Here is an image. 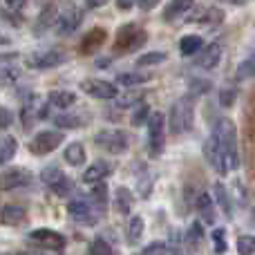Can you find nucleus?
Instances as JSON below:
<instances>
[{
  "label": "nucleus",
  "instance_id": "1",
  "mask_svg": "<svg viewBox=\"0 0 255 255\" xmlns=\"http://www.w3.org/2000/svg\"><path fill=\"white\" fill-rule=\"evenodd\" d=\"M213 139L217 148L224 154L226 170H238L240 168V152H238V128L231 119H220L213 128Z\"/></svg>",
  "mask_w": 255,
  "mask_h": 255
},
{
  "label": "nucleus",
  "instance_id": "2",
  "mask_svg": "<svg viewBox=\"0 0 255 255\" xmlns=\"http://www.w3.org/2000/svg\"><path fill=\"white\" fill-rule=\"evenodd\" d=\"M195 121V97L193 94H186V97L177 99L175 106L170 108V132L172 134H184L193 128Z\"/></svg>",
  "mask_w": 255,
  "mask_h": 255
},
{
  "label": "nucleus",
  "instance_id": "3",
  "mask_svg": "<svg viewBox=\"0 0 255 255\" xmlns=\"http://www.w3.org/2000/svg\"><path fill=\"white\" fill-rule=\"evenodd\" d=\"M148 139H150V154H159L163 150L166 139V117L161 112H154L148 119Z\"/></svg>",
  "mask_w": 255,
  "mask_h": 255
},
{
  "label": "nucleus",
  "instance_id": "4",
  "mask_svg": "<svg viewBox=\"0 0 255 255\" xmlns=\"http://www.w3.org/2000/svg\"><path fill=\"white\" fill-rule=\"evenodd\" d=\"M94 141L112 154H121L128 150V134L124 130H103V132H99Z\"/></svg>",
  "mask_w": 255,
  "mask_h": 255
},
{
  "label": "nucleus",
  "instance_id": "5",
  "mask_svg": "<svg viewBox=\"0 0 255 255\" xmlns=\"http://www.w3.org/2000/svg\"><path fill=\"white\" fill-rule=\"evenodd\" d=\"M63 141V132L56 130H43L29 141V150L34 154H49L52 150H56Z\"/></svg>",
  "mask_w": 255,
  "mask_h": 255
},
{
  "label": "nucleus",
  "instance_id": "6",
  "mask_svg": "<svg viewBox=\"0 0 255 255\" xmlns=\"http://www.w3.org/2000/svg\"><path fill=\"white\" fill-rule=\"evenodd\" d=\"M143 43H145V31H141L134 25H126L119 29L115 47H117V52H128V49H136Z\"/></svg>",
  "mask_w": 255,
  "mask_h": 255
},
{
  "label": "nucleus",
  "instance_id": "7",
  "mask_svg": "<svg viewBox=\"0 0 255 255\" xmlns=\"http://www.w3.org/2000/svg\"><path fill=\"white\" fill-rule=\"evenodd\" d=\"M81 90H83L85 94H90V97H94V99H103V101H108V99H117V94H119V90L115 88V83H110V81H101V79H85L83 83H81Z\"/></svg>",
  "mask_w": 255,
  "mask_h": 255
},
{
  "label": "nucleus",
  "instance_id": "8",
  "mask_svg": "<svg viewBox=\"0 0 255 255\" xmlns=\"http://www.w3.org/2000/svg\"><path fill=\"white\" fill-rule=\"evenodd\" d=\"M29 240L36 244H40L43 249H49V251H63L65 249V238L61 233L52 229H36L29 233Z\"/></svg>",
  "mask_w": 255,
  "mask_h": 255
},
{
  "label": "nucleus",
  "instance_id": "9",
  "mask_svg": "<svg viewBox=\"0 0 255 255\" xmlns=\"http://www.w3.org/2000/svg\"><path fill=\"white\" fill-rule=\"evenodd\" d=\"M81 20H83V16H81V11L74 7V4H67L65 11L58 13V20H56V31L61 36H70L74 34L76 29H79Z\"/></svg>",
  "mask_w": 255,
  "mask_h": 255
},
{
  "label": "nucleus",
  "instance_id": "10",
  "mask_svg": "<svg viewBox=\"0 0 255 255\" xmlns=\"http://www.w3.org/2000/svg\"><path fill=\"white\" fill-rule=\"evenodd\" d=\"M31 181V172L25 168H9L7 172L0 175V188L2 190H13V188H22Z\"/></svg>",
  "mask_w": 255,
  "mask_h": 255
},
{
  "label": "nucleus",
  "instance_id": "11",
  "mask_svg": "<svg viewBox=\"0 0 255 255\" xmlns=\"http://www.w3.org/2000/svg\"><path fill=\"white\" fill-rule=\"evenodd\" d=\"M65 63V54L56 52V49H49V52H38L34 56L27 58V65L36 67V70H49V67H56Z\"/></svg>",
  "mask_w": 255,
  "mask_h": 255
},
{
  "label": "nucleus",
  "instance_id": "12",
  "mask_svg": "<svg viewBox=\"0 0 255 255\" xmlns=\"http://www.w3.org/2000/svg\"><path fill=\"white\" fill-rule=\"evenodd\" d=\"M67 213H70L72 220L81 222V224H94V222H97V215H94L92 206H90L88 202H83V199H74V202H70Z\"/></svg>",
  "mask_w": 255,
  "mask_h": 255
},
{
  "label": "nucleus",
  "instance_id": "13",
  "mask_svg": "<svg viewBox=\"0 0 255 255\" xmlns=\"http://www.w3.org/2000/svg\"><path fill=\"white\" fill-rule=\"evenodd\" d=\"M204 157H206V161L211 163L217 172H222V175H224V172H229V170H226V163H224V154H222V150L217 148V143H215V139H213V136H208L206 143H204Z\"/></svg>",
  "mask_w": 255,
  "mask_h": 255
},
{
  "label": "nucleus",
  "instance_id": "14",
  "mask_svg": "<svg viewBox=\"0 0 255 255\" xmlns=\"http://www.w3.org/2000/svg\"><path fill=\"white\" fill-rule=\"evenodd\" d=\"M222 58V43H211L197 54V65L204 67V70H213L217 67Z\"/></svg>",
  "mask_w": 255,
  "mask_h": 255
},
{
  "label": "nucleus",
  "instance_id": "15",
  "mask_svg": "<svg viewBox=\"0 0 255 255\" xmlns=\"http://www.w3.org/2000/svg\"><path fill=\"white\" fill-rule=\"evenodd\" d=\"M22 128L25 130H29L31 126H34L36 119H40V117H47V110H45L43 106H40V99L38 97H31V101L27 103L25 108H22Z\"/></svg>",
  "mask_w": 255,
  "mask_h": 255
},
{
  "label": "nucleus",
  "instance_id": "16",
  "mask_svg": "<svg viewBox=\"0 0 255 255\" xmlns=\"http://www.w3.org/2000/svg\"><path fill=\"white\" fill-rule=\"evenodd\" d=\"M195 208L197 213L202 215V220L206 224H213L217 220V213H215V204H213V197L208 193H199L197 199H195Z\"/></svg>",
  "mask_w": 255,
  "mask_h": 255
},
{
  "label": "nucleus",
  "instance_id": "17",
  "mask_svg": "<svg viewBox=\"0 0 255 255\" xmlns=\"http://www.w3.org/2000/svg\"><path fill=\"white\" fill-rule=\"evenodd\" d=\"M110 170H112V166H110V163H106V161L92 163V166L83 172V184H94V186L101 184L103 177L110 175Z\"/></svg>",
  "mask_w": 255,
  "mask_h": 255
},
{
  "label": "nucleus",
  "instance_id": "18",
  "mask_svg": "<svg viewBox=\"0 0 255 255\" xmlns=\"http://www.w3.org/2000/svg\"><path fill=\"white\" fill-rule=\"evenodd\" d=\"M103 40H106V29H101V27L92 29L90 34H85L83 40H81V54H92V52H97V49L103 45Z\"/></svg>",
  "mask_w": 255,
  "mask_h": 255
},
{
  "label": "nucleus",
  "instance_id": "19",
  "mask_svg": "<svg viewBox=\"0 0 255 255\" xmlns=\"http://www.w3.org/2000/svg\"><path fill=\"white\" fill-rule=\"evenodd\" d=\"M27 220V213H25V208L22 206H4L2 208V215H0V222L2 224H7V226H18V224H22V222Z\"/></svg>",
  "mask_w": 255,
  "mask_h": 255
},
{
  "label": "nucleus",
  "instance_id": "20",
  "mask_svg": "<svg viewBox=\"0 0 255 255\" xmlns=\"http://www.w3.org/2000/svg\"><path fill=\"white\" fill-rule=\"evenodd\" d=\"M152 79L150 72H126V74L117 76V83L124 85V88H136V85H143Z\"/></svg>",
  "mask_w": 255,
  "mask_h": 255
},
{
  "label": "nucleus",
  "instance_id": "21",
  "mask_svg": "<svg viewBox=\"0 0 255 255\" xmlns=\"http://www.w3.org/2000/svg\"><path fill=\"white\" fill-rule=\"evenodd\" d=\"M56 20H58V9H56V4H54V2L45 4L43 11L38 13V20H36V31L47 29V27L56 25Z\"/></svg>",
  "mask_w": 255,
  "mask_h": 255
},
{
  "label": "nucleus",
  "instance_id": "22",
  "mask_svg": "<svg viewBox=\"0 0 255 255\" xmlns=\"http://www.w3.org/2000/svg\"><path fill=\"white\" fill-rule=\"evenodd\" d=\"M204 49V40L202 36L197 34H190V36H184L179 43V52L184 54V56H193V54H199Z\"/></svg>",
  "mask_w": 255,
  "mask_h": 255
},
{
  "label": "nucleus",
  "instance_id": "23",
  "mask_svg": "<svg viewBox=\"0 0 255 255\" xmlns=\"http://www.w3.org/2000/svg\"><path fill=\"white\" fill-rule=\"evenodd\" d=\"M49 103H52L54 108H61V110H65V108L74 106L76 103V94L74 92H61V90H54V92H49Z\"/></svg>",
  "mask_w": 255,
  "mask_h": 255
},
{
  "label": "nucleus",
  "instance_id": "24",
  "mask_svg": "<svg viewBox=\"0 0 255 255\" xmlns=\"http://www.w3.org/2000/svg\"><path fill=\"white\" fill-rule=\"evenodd\" d=\"M16 139L9 134H0V166H4V163L9 161V159L16 154Z\"/></svg>",
  "mask_w": 255,
  "mask_h": 255
},
{
  "label": "nucleus",
  "instance_id": "25",
  "mask_svg": "<svg viewBox=\"0 0 255 255\" xmlns=\"http://www.w3.org/2000/svg\"><path fill=\"white\" fill-rule=\"evenodd\" d=\"M65 161L70 163V166H83L85 163V148L81 143H70L65 148Z\"/></svg>",
  "mask_w": 255,
  "mask_h": 255
},
{
  "label": "nucleus",
  "instance_id": "26",
  "mask_svg": "<svg viewBox=\"0 0 255 255\" xmlns=\"http://www.w3.org/2000/svg\"><path fill=\"white\" fill-rule=\"evenodd\" d=\"M115 206L121 215H130L132 211V193L128 188H117V195H115Z\"/></svg>",
  "mask_w": 255,
  "mask_h": 255
},
{
  "label": "nucleus",
  "instance_id": "27",
  "mask_svg": "<svg viewBox=\"0 0 255 255\" xmlns=\"http://www.w3.org/2000/svg\"><path fill=\"white\" fill-rule=\"evenodd\" d=\"M213 195H215V202L220 204V208L231 217V213H233V204H231L229 190L224 188V184H215V186H213Z\"/></svg>",
  "mask_w": 255,
  "mask_h": 255
},
{
  "label": "nucleus",
  "instance_id": "28",
  "mask_svg": "<svg viewBox=\"0 0 255 255\" xmlns=\"http://www.w3.org/2000/svg\"><path fill=\"white\" fill-rule=\"evenodd\" d=\"M193 9V2H168L166 4V9H163V18L166 20H175V18H179L181 13H186V11H190Z\"/></svg>",
  "mask_w": 255,
  "mask_h": 255
},
{
  "label": "nucleus",
  "instance_id": "29",
  "mask_svg": "<svg viewBox=\"0 0 255 255\" xmlns=\"http://www.w3.org/2000/svg\"><path fill=\"white\" fill-rule=\"evenodd\" d=\"M143 217H139V215H134L130 220V224H128V242L130 244H139V240H141V235H143Z\"/></svg>",
  "mask_w": 255,
  "mask_h": 255
},
{
  "label": "nucleus",
  "instance_id": "30",
  "mask_svg": "<svg viewBox=\"0 0 255 255\" xmlns=\"http://www.w3.org/2000/svg\"><path fill=\"white\" fill-rule=\"evenodd\" d=\"M255 74V52H251L242 63L238 65V81H244V79H251Z\"/></svg>",
  "mask_w": 255,
  "mask_h": 255
},
{
  "label": "nucleus",
  "instance_id": "31",
  "mask_svg": "<svg viewBox=\"0 0 255 255\" xmlns=\"http://www.w3.org/2000/svg\"><path fill=\"white\" fill-rule=\"evenodd\" d=\"M166 52H148L143 54V56H139V61H136V65L139 67H148V65H159V63L166 61Z\"/></svg>",
  "mask_w": 255,
  "mask_h": 255
},
{
  "label": "nucleus",
  "instance_id": "32",
  "mask_svg": "<svg viewBox=\"0 0 255 255\" xmlns=\"http://www.w3.org/2000/svg\"><path fill=\"white\" fill-rule=\"evenodd\" d=\"M238 253L240 255H255V238L253 235H240L238 238Z\"/></svg>",
  "mask_w": 255,
  "mask_h": 255
},
{
  "label": "nucleus",
  "instance_id": "33",
  "mask_svg": "<svg viewBox=\"0 0 255 255\" xmlns=\"http://www.w3.org/2000/svg\"><path fill=\"white\" fill-rule=\"evenodd\" d=\"M148 119H150V108L145 103H139L136 110L132 112V126H143L148 124Z\"/></svg>",
  "mask_w": 255,
  "mask_h": 255
},
{
  "label": "nucleus",
  "instance_id": "34",
  "mask_svg": "<svg viewBox=\"0 0 255 255\" xmlns=\"http://www.w3.org/2000/svg\"><path fill=\"white\" fill-rule=\"evenodd\" d=\"M238 101V88H224L220 92V106L222 108H233Z\"/></svg>",
  "mask_w": 255,
  "mask_h": 255
},
{
  "label": "nucleus",
  "instance_id": "35",
  "mask_svg": "<svg viewBox=\"0 0 255 255\" xmlns=\"http://www.w3.org/2000/svg\"><path fill=\"white\" fill-rule=\"evenodd\" d=\"M63 177H65V175H63V172L58 170L56 166H49V168H45V170H43V181L49 186V188H52L54 184H58Z\"/></svg>",
  "mask_w": 255,
  "mask_h": 255
},
{
  "label": "nucleus",
  "instance_id": "36",
  "mask_svg": "<svg viewBox=\"0 0 255 255\" xmlns=\"http://www.w3.org/2000/svg\"><path fill=\"white\" fill-rule=\"evenodd\" d=\"M52 190L58 195V197H65V195H70L72 190H74V181L70 179V177H63L58 184H54L52 186Z\"/></svg>",
  "mask_w": 255,
  "mask_h": 255
},
{
  "label": "nucleus",
  "instance_id": "37",
  "mask_svg": "<svg viewBox=\"0 0 255 255\" xmlns=\"http://www.w3.org/2000/svg\"><path fill=\"white\" fill-rule=\"evenodd\" d=\"M92 199L99 204V208H103V206L108 204V188H106V184H103V181H101V184L94 186V190H92Z\"/></svg>",
  "mask_w": 255,
  "mask_h": 255
},
{
  "label": "nucleus",
  "instance_id": "38",
  "mask_svg": "<svg viewBox=\"0 0 255 255\" xmlns=\"http://www.w3.org/2000/svg\"><path fill=\"white\" fill-rule=\"evenodd\" d=\"M90 255H115L110 249V244L103 242V240H94L92 247H90Z\"/></svg>",
  "mask_w": 255,
  "mask_h": 255
},
{
  "label": "nucleus",
  "instance_id": "39",
  "mask_svg": "<svg viewBox=\"0 0 255 255\" xmlns=\"http://www.w3.org/2000/svg\"><path fill=\"white\" fill-rule=\"evenodd\" d=\"M56 126H58V128H79V126H83V124H81V117L61 115V117L56 119Z\"/></svg>",
  "mask_w": 255,
  "mask_h": 255
},
{
  "label": "nucleus",
  "instance_id": "40",
  "mask_svg": "<svg viewBox=\"0 0 255 255\" xmlns=\"http://www.w3.org/2000/svg\"><path fill=\"white\" fill-rule=\"evenodd\" d=\"M139 255H168V249H166V244H161V242H152L150 247H145Z\"/></svg>",
  "mask_w": 255,
  "mask_h": 255
},
{
  "label": "nucleus",
  "instance_id": "41",
  "mask_svg": "<svg viewBox=\"0 0 255 255\" xmlns=\"http://www.w3.org/2000/svg\"><path fill=\"white\" fill-rule=\"evenodd\" d=\"M213 242H215V251L217 253H224L226 251V244H224V229H215L211 233Z\"/></svg>",
  "mask_w": 255,
  "mask_h": 255
},
{
  "label": "nucleus",
  "instance_id": "42",
  "mask_svg": "<svg viewBox=\"0 0 255 255\" xmlns=\"http://www.w3.org/2000/svg\"><path fill=\"white\" fill-rule=\"evenodd\" d=\"M11 124H13V115L7 108H0V130H7Z\"/></svg>",
  "mask_w": 255,
  "mask_h": 255
},
{
  "label": "nucleus",
  "instance_id": "43",
  "mask_svg": "<svg viewBox=\"0 0 255 255\" xmlns=\"http://www.w3.org/2000/svg\"><path fill=\"white\" fill-rule=\"evenodd\" d=\"M190 88H193V97H195V94H204V92H208V90H211L213 85L208 83V81H193V83H190Z\"/></svg>",
  "mask_w": 255,
  "mask_h": 255
},
{
  "label": "nucleus",
  "instance_id": "44",
  "mask_svg": "<svg viewBox=\"0 0 255 255\" xmlns=\"http://www.w3.org/2000/svg\"><path fill=\"white\" fill-rule=\"evenodd\" d=\"M139 99H141V94H126V97H121L119 101V108H128L130 103H139Z\"/></svg>",
  "mask_w": 255,
  "mask_h": 255
},
{
  "label": "nucleus",
  "instance_id": "45",
  "mask_svg": "<svg viewBox=\"0 0 255 255\" xmlns=\"http://www.w3.org/2000/svg\"><path fill=\"white\" fill-rule=\"evenodd\" d=\"M204 22H206V25H211V9H206V11H204ZM213 16H215V22H222V16H224V13L220 11V9H213Z\"/></svg>",
  "mask_w": 255,
  "mask_h": 255
},
{
  "label": "nucleus",
  "instance_id": "46",
  "mask_svg": "<svg viewBox=\"0 0 255 255\" xmlns=\"http://www.w3.org/2000/svg\"><path fill=\"white\" fill-rule=\"evenodd\" d=\"M188 238L190 240H199V238H202V229H199V224H193V226H190V233H188Z\"/></svg>",
  "mask_w": 255,
  "mask_h": 255
},
{
  "label": "nucleus",
  "instance_id": "47",
  "mask_svg": "<svg viewBox=\"0 0 255 255\" xmlns=\"http://www.w3.org/2000/svg\"><path fill=\"white\" fill-rule=\"evenodd\" d=\"M0 255H43L38 251H11V253H0Z\"/></svg>",
  "mask_w": 255,
  "mask_h": 255
},
{
  "label": "nucleus",
  "instance_id": "48",
  "mask_svg": "<svg viewBox=\"0 0 255 255\" xmlns=\"http://www.w3.org/2000/svg\"><path fill=\"white\" fill-rule=\"evenodd\" d=\"M139 7H141V9H152V7H154V2H141Z\"/></svg>",
  "mask_w": 255,
  "mask_h": 255
},
{
  "label": "nucleus",
  "instance_id": "49",
  "mask_svg": "<svg viewBox=\"0 0 255 255\" xmlns=\"http://www.w3.org/2000/svg\"><path fill=\"white\" fill-rule=\"evenodd\" d=\"M117 7H119V9H130V7H132V2H119Z\"/></svg>",
  "mask_w": 255,
  "mask_h": 255
},
{
  "label": "nucleus",
  "instance_id": "50",
  "mask_svg": "<svg viewBox=\"0 0 255 255\" xmlns=\"http://www.w3.org/2000/svg\"><path fill=\"white\" fill-rule=\"evenodd\" d=\"M4 43V36H0V45H2Z\"/></svg>",
  "mask_w": 255,
  "mask_h": 255
}]
</instances>
